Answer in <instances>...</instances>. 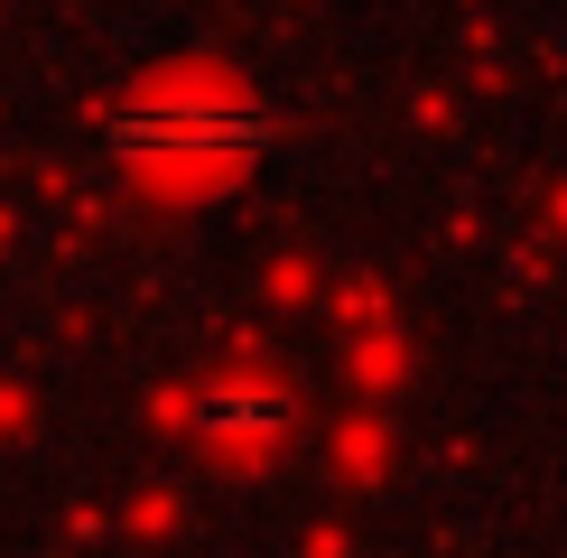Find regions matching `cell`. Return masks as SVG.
<instances>
[{"label":"cell","instance_id":"1","mask_svg":"<svg viewBox=\"0 0 567 558\" xmlns=\"http://www.w3.org/2000/svg\"><path fill=\"white\" fill-rule=\"evenodd\" d=\"M112 149L150 158V168H168V158H243V149H261V112L224 84H150L140 103L112 112Z\"/></svg>","mask_w":567,"mask_h":558},{"label":"cell","instance_id":"2","mask_svg":"<svg viewBox=\"0 0 567 558\" xmlns=\"http://www.w3.org/2000/svg\"><path fill=\"white\" fill-rule=\"evenodd\" d=\"M289 418H298V401L279 382H205L186 401V428L196 437H279Z\"/></svg>","mask_w":567,"mask_h":558}]
</instances>
